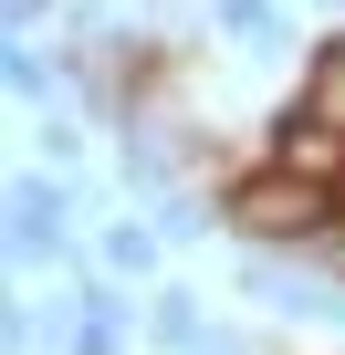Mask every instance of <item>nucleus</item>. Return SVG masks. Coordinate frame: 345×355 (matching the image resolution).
I'll return each instance as SVG.
<instances>
[{"mask_svg":"<svg viewBox=\"0 0 345 355\" xmlns=\"http://www.w3.org/2000/svg\"><path fill=\"white\" fill-rule=\"evenodd\" d=\"M220 220H230V241L314 251V241L335 230V189H324V178H303V167H283V157H262V167L220 178Z\"/></svg>","mask_w":345,"mask_h":355,"instance_id":"obj_1","label":"nucleus"},{"mask_svg":"<svg viewBox=\"0 0 345 355\" xmlns=\"http://www.w3.org/2000/svg\"><path fill=\"white\" fill-rule=\"evenodd\" d=\"M74 220H84V178H11V261H63L74 251Z\"/></svg>","mask_w":345,"mask_h":355,"instance_id":"obj_2","label":"nucleus"},{"mask_svg":"<svg viewBox=\"0 0 345 355\" xmlns=\"http://www.w3.org/2000/svg\"><path fill=\"white\" fill-rule=\"evenodd\" d=\"M63 355H126V282H115V272L74 282V313H63Z\"/></svg>","mask_w":345,"mask_h":355,"instance_id":"obj_3","label":"nucleus"},{"mask_svg":"<svg viewBox=\"0 0 345 355\" xmlns=\"http://www.w3.org/2000/svg\"><path fill=\"white\" fill-rule=\"evenodd\" d=\"M157 261H167V230H157V220H94V272L157 282Z\"/></svg>","mask_w":345,"mask_h":355,"instance_id":"obj_4","label":"nucleus"},{"mask_svg":"<svg viewBox=\"0 0 345 355\" xmlns=\"http://www.w3.org/2000/svg\"><path fill=\"white\" fill-rule=\"evenodd\" d=\"M136 313H146V334H157L167 355H199V345H210V313H199V293H189V282H146V303H136Z\"/></svg>","mask_w":345,"mask_h":355,"instance_id":"obj_5","label":"nucleus"},{"mask_svg":"<svg viewBox=\"0 0 345 355\" xmlns=\"http://www.w3.org/2000/svg\"><path fill=\"white\" fill-rule=\"evenodd\" d=\"M210 32L241 42V53H283L293 21H283V0H210Z\"/></svg>","mask_w":345,"mask_h":355,"instance_id":"obj_6","label":"nucleus"},{"mask_svg":"<svg viewBox=\"0 0 345 355\" xmlns=\"http://www.w3.org/2000/svg\"><path fill=\"white\" fill-rule=\"evenodd\" d=\"M303 105H314L324 125H345V32H324V42L303 53Z\"/></svg>","mask_w":345,"mask_h":355,"instance_id":"obj_7","label":"nucleus"},{"mask_svg":"<svg viewBox=\"0 0 345 355\" xmlns=\"http://www.w3.org/2000/svg\"><path fill=\"white\" fill-rule=\"evenodd\" d=\"M0 73H11V94H22V105H53V53H42L32 32H11V53H0Z\"/></svg>","mask_w":345,"mask_h":355,"instance_id":"obj_8","label":"nucleus"},{"mask_svg":"<svg viewBox=\"0 0 345 355\" xmlns=\"http://www.w3.org/2000/svg\"><path fill=\"white\" fill-rule=\"evenodd\" d=\"M42 157H53V167H74V178H84V125H74V115H63V105H53V115H42Z\"/></svg>","mask_w":345,"mask_h":355,"instance_id":"obj_9","label":"nucleus"},{"mask_svg":"<svg viewBox=\"0 0 345 355\" xmlns=\"http://www.w3.org/2000/svg\"><path fill=\"white\" fill-rule=\"evenodd\" d=\"M32 21H53V0H11V32H32Z\"/></svg>","mask_w":345,"mask_h":355,"instance_id":"obj_10","label":"nucleus"},{"mask_svg":"<svg viewBox=\"0 0 345 355\" xmlns=\"http://www.w3.org/2000/svg\"><path fill=\"white\" fill-rule=\"evenodd\" d=\"M199 355H251V345H241V334H220V324H210V345H199Z\"/></svg>","mask_w":345,"mask_h":355,"instance_id":"obj_11","label":"nucleus"}]
</instances>
